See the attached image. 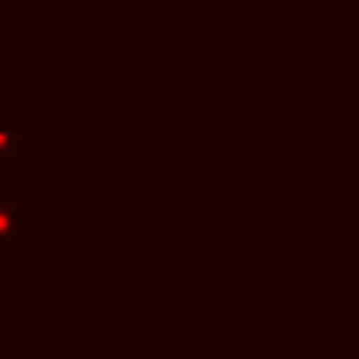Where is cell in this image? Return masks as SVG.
Instances as JSON below:
<instances>
[{
	"label": "cell",
	"mask_w": 359,
	"mask_h": 359,
	"mask_svg": "<svg viewBox=\"0 0 359 359\" xmlns=\"http://www.w3.org/2000/svg\"><path fill=\"white\" fill-rule=\"evenodd\" d=\"M29 243V202H19L13 186H0V262H13L19 246Z\"/></svg>",
	"instance_id": "6da1fadb"
},
{
	"label": "cell",
	"mask_w": 359,
	"mask_h": 359,
	"mask_svg": "<svg viewBox=\"0 0 359 359\" xmlns=\"http://www.w3.org/2000/svg\"><path fill=\"white\" fill-rule=\"evenodd\" d=\"M32 158L29 130H0V174H13L19 161Z\"/></svg>",
	"instance_id": "7a4b0ae2"
},
{
	"label": "cell",
	"mask_w": 359,
	"mask_h": 359,
	"mask_svg": "<svg viewBox=\"0 0 359 359\" xmlns=\"http://www.w3.org/2000/svg\"><path fill=\"white\" fill-rule=\"evenodd\" d=\"M0 344H4V306H0Z\"/></svg>",
	"instance_id": "3957f363"
}]
</instances>
